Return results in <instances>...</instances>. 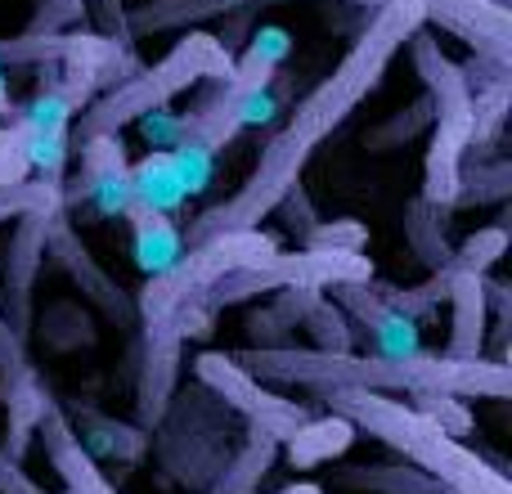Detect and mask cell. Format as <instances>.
I'll return each mask as SVG.
<instances>
[{"mask_svg": "<svg viewBox=\"0 0 512 494\" xmlns=\"http://www.w3.org/2000/svg\"><path fill=\"white\" fill-rule=\"evenodd\" d=\"M418 27H427L423 0H382V5L369 14L364 32L355 36V45L342 54V63H337L310 95L297 99L292 117L261 149V158H256L252 176L243 180L239 194L216 203L212 212H203L185 230V247L198 243V239H212V234L256 230V225L279 207V198L301 180L310 153H315L319 144H324L328 135L378 90L382 72L391 68V59L405 50L409 36H414Z\"/></svg>", "mask_w": 512, "mask_h": 494, "instance_id": "obj_1", "label": "cell"}, {"mask_svg": "<svg viewBox=\"0 0 512 494\" xmlns=\"http://www.w3.org/2000/svg\"><path fill=\"white\" fill-rule=\"evenodd\" d=\"M243 364L261 382H292L306 391L333 387H364V391H409V396H512L508 360H454V355H409V360H382V355L355 351H297V346H265L243 351Z\"/></svg>", "mask_w": 512, "mask_h": 494, "instance_id": "obj_2", "label": "cell"}, {"mask_svg": "<svg viewBox=\"0 0 512 494\" xmlns=\"http://www.w3.org/2000/svg\"><path fill=\"white\" fill-rule=\"evenodd\" d=\"M328 409L342 414L355 432L378 436L382 445L409 459V468L436 477L450 494H512L508 477L490 468L477 450L459 441V436L441 432L432 418H423L414 405L387 396V391H364V387H333L324 391Z\"/></svg>", "mask_w": 512, "mask_h": 494, "instance_id": "obj_3", "label": "cell"}, {"mask_svg": "<svg viewBox=\"0 0 512 494\" xmlns=\"http://www.w3.org/2000/svg\"><path fill=\"white\" fill-rule=\"evenodd\" d=\"M234 63V54L225 50V41L216 32L194 27L189 36H180L158 63H140L131 77H122L117 86H108L104 95H95L81 108L77 126H68V140H90V135H122L131 122H140L153 108H171V99H180L198 81L225 77Z\"/></svg>", "mask_w": 512, "mask_h": 494, "instance_id": "obj_4", "label": "cell"}, {"mask_svg": "<svg viewBox=\"0 0 512 494\" xmlns=\"http://www.w3.org/2000/svg\"><path fill=\"white\" fill-rule=\"evenodd\" d=\"M274 252H279V243H274L270 234H261V225H256V230H230V234H212V239L189 243L185 256H180L171 270L153 274V279L144 283V292H140L144 324H167L185 301H198L216 279L270 261Z\"/></svg>", "mask_w": 512, "mask_h": 494, "instance_id": "obj_5", "label": "cell"}, {"mask_svg": "<svg viewBox=\"0 0 512 494\" xmlns=\"http://www.w3.org/2000/svg\"><path fill=\"white\" fill-rule=\"evenodd\" d=\"M194 382L207 391V396L221 400L225 409H234V414H239L248 427H261V432H270L279 445L288 441V436L310 418L306 409L297 405V400L274 396V391L265 387L261 378H256V373L239 360V355H221V351L198 355V360H194Z\"/></svg>", "mask_w": 512, "mask_h": 494, "instance_id": "obj_6", "label": "cell"}, {"mask_svg": "<svg viewBox=\"0 0 512 494\" xmlns=\"http://www.w3.org/2000/svg\"><path fill=\"white\" fill-rule=\"evenodd\" d=\"M77 180L63 189V203H90L104 221H126L131 212V162H126L122 135H90L77 140Z\"/></svg>", "mask_w": 512, "mask_h": 494, "instance_id": "obj_7", "label": "cell"}, {"mask_svg": "<svg viewBox=\"0 0 512 494\" xmlns=\"http://www.w3.org/2000/svg\"><path fill=\"white\" fill-rule=\"evenodd\" d=\"M423 18L459 36L472 54L512 59V9L504 0H423Z\"/></svg>", "mask_w": 512, "mask_h": 494, "instance_id": "obj_8", "label": "cell"}, {"mask_svg": "<svg viewBox=\"0 0 512 494\" xmlns=\"http://www.w3.org/2000/svg\"><path fill=\"white\" fill-rule=\"evenodd\" d=\"M180 346L185 337L171 324H144V351H140V427H158L176 396L180 373Z\"/></svg>", "mask_w": 512, "mask_h": 494, "instance_id": "obj_9", "label": "cell"}, {"mask_svg": "<svg viewBox=\"0 0 512 494\" xmlns=\"http://www.w3.org/2000/svg\"><path fill=\"white\" fill-rule=\"evenodd\" d=\"M409 59L432 99V122L436 117H472V86L463 77V63H454L427 27L409 36Z\"/></svg>", "mask_w": 512, "mask_h": 494, "instance_id": "obj_10", "label": "cell"}, {"mask_svg": "<svg viewBox=\"0 0 512 494\" xmlns=\"http://www.w3.org/2000/svg\"><path fill=\"white\" fill-rule=\"evenodd\" d=\"M36 436H41L45 459H50V468L59 472V481H63L68 494H117L113 481L104 477V468L77 445V436H72L63 409H54V405L45 409V418L36 423Z\"/></svg>", "mask_w": 512, "mask_h": 494, "instance_id": "obj_11", "label": "cell"}, {"mask_svg": "<svg viewBox=\"0 0 512 494\" xmlns=\"http://www.w3.org/2000/svg\"><path fill=\"white\" fill-rule=\"evenodd\" d=\"M68 207L50 203V207H36V212L18 216V234L9 243V315H14V328H23L27 319V297H32V283L36 270L45 265V234H50L54 216H63Z\"/></svg>", "mask_w": 512, "mask_h": 494, "instance_id": "obj_12", "label": "cell"}, {"mask_svg": "<svg viewBox=\"0 0 512 494\" xmlns=\"http://www.w3.org/2000/svg\"><path fill=\"white\" fill-rule=\"evenodd\" d=\"M45 256H54V261L72 274V283H81V292H86V297L95 301L104 315H117V319L131 315V301H126L122 292H117V283L95 265V256L86 252V243L72 234L68 216H54L50 234H45Z\"/></svg>", "mask_w": 512, "mask_h": 494, "instance_id": "obj_13", "label": "cell"}, {"mask_svg": "<svg viewBox=\"0 0 512 494\" xmlns=\"http://www.w3.org/2000/svg\"><path fill=\"white\" fill-rule=\"evenodd\" d=\"M63 418H68L77 445L95 463L117 459V463H126V468H131V463H140L144 454L153 450V436L144 432V427H135V423H117V418L95 414V409H77V405H72Z\"/></svg>", "mask_w": 512, "mask_h": 494, "instance_id": "obj_14", "label": "cell"}, {"mask_svg": "<svg viewBox=\"0 0 512 494\" xmlns=\"http://www.w3.org/2000/svg\"><path fill=\"white\" fill-rule=\"evenodd\" d=\"M126 221H131L135 265H140L149 279H153V274H162V270H171V265L185 256V230H180L171 216L149 212V207H135V203H131Z\"/></svg>", "mask_w": 512, "mask_h": 494, "instance_id": "obj_15", "label": "cell"}, {"mask_svg": "<svg viewBox=\"0 0 512 494\" xmlns=\"http://www.w3.org/2000/svg\"><path fill=\"white\" fill-rule=\"evenodd\" d=\"M454 306V333H450V351L454 360H477L486 351V324H490V301H486V274H468L450 288L445 297Z\"/></svg>", "mask_w": 512, "mask_h": 494, "instance_id": "obj_16", "label": "cell"}, {"mask_svg": "<svg viewBox=\"0 0 512 494\" xmlns=\"http://www.w3.org/2000/svg\"><path fill=\"white\" fill-rule=\"evenodd\" d=\"M256 0H149V5L126 14V36H153V32H176V27L203 23V18L234 14Z\"/></svg>", "mask_w": 512, "mask_h": 494, "instance_id": "obj_17", "label": "cell"}, {"mask_svg": "<svg viewBox=\"0 0 512 494\" xmlns=\"http://www.w3.org/2000/svg\"><path fill=\"white\" fill-rule=\"evenodd\" d=\"M274 459H279V441L261 427H248V441L221 463V472L207 481L203 494H252L265 472L274 468Z\"/></svg>", "mask_w": 512, "mask_h": 494, "instance_id": "obj_18", "label": "cell"}, {"mask_svg": "<svg viewBox=\"0 0 512 494\" xmlns=\"http://www.w3.org/2000/svg\"><path fill=\"white\" fill-rule=\"evenodd\" d=\"M351 441H355V427L346 423L342 414H328V418H306V423H301L297 432L279 445V450L288 454L292 468L310 472V468H319V463L337 459Z\"/></svg>", "mask_w": 512, "mask_h": 494, "instance_id": "obj_19", "label": "cell"}, {"mask_svg": "<svg viewBox=\"0 0 512 494\" xmlns=\"http://www.w3.org/2000/svg\"><path fill=\"white\" fill-rule=\"evenodd\" d=\"M185 185H180L176 167H171V153H149L131 167V203L149 207V212L176 216L185 207Z\"/></svg>", "mask_w": 512, "mask_h": 494, "instance_id": "obj_20", "label": "cell"}, {"mask_svg": "<svg viewBox=\"0 0 512 494\" xmlns=\"http://www.w3.org/2000/svg\"><path fill=\"white\" fill-rule=\"evenodd\" d=\"M512 194V162L508 158H481V162H463L459 176V198L454 207H486V203H504Z\"/></svg>", "mask_w": 512, "mask_h": 494, "instance_id": "obj_21", "label": "cell"}, {"mask_svg": "<svg viewBox=\"0 0 512 494\" xmlns=\"http://www.w3.org/2000/svg\"><path fill=\"white\" fill-rule=\"evenodd\" d=\"M346 486L355 490H378V494H450L436 477L418 468H405V463H378V468H355L346 472Z\"/></svg>", "mask_w": 512, "mask_h": 494, "instance_id": "obj_22", "label": "cell"}, {"mask_svg": "<svg viewBox=\"0 0 512 494\" xmlns=\"http://www.w3.org/2000/svg\"><path fill=\"white\" fill-rule=\"evenodd\" d=\"M445 216H450V207H436V203H427V198H414V203H409V216H405L409 243H414V252L423 256L432 270L454 252L450 239H445Z\"/></svg>", "mask_w": 512, "mask_h": 494, "instance_id": "obj_23", "label": "cell"}, {"mask_svg": "<svg viewBox=\"0 0 512 494\" xmlns=\"http://www.w3.org/2000/svg\"><path fill=\"white\" fill-rule=\"evenodd\" d=\"M301 328L315 337V351H355V328L346 310L328 297H315L310 310L301 315Z\"/></svg>", "mask_w": 512, "mask_h": 494, "instance_id": "obj_24", "label": "cell"}, {"mask_svg": "<svg viewBox=\"0 0 512 494\" xmlns=\"http://www.w3.org/2000/svg\"><path fill=\"white\" fill-rule=\"evenodd\" d=\"M427 126H432V99L418 95L409 108H400L396 117H387V122H382L378 131L364 135V144H369V149H396V144L418 140V135H423Z\"/></svg>", "mask_w": 512, "mask_h": 494, "instance_id": "obj_25", "label": "cell"}, {"mask_svg": "<svg viewBox=\"0 0 512 494\" xmlns=\"http://www.w3.org/2000/svg\"><path fill=\"white\" fill-rule=\"evenodd\" d=\"M50 203H63V180L27 176L18 185H0V221H18V216L36 212V207H50Z\"/></svg>", "mask_w": 512, "mask_h": 494, "instance_id": "obj_26", "label": "cell"}, {"mask_svg": "<svg viewBox=\"0 0 512 494\" xmlns=\"http://www.w3.org/2000/svg\"><path fill=\"white\" fill-rule=\"evenodd\" d=\"M414 409L423 418H432L441 432L459 436V441L472 432V409H468L463 396H414Z\"/></svg>", "mask_w": 512, "mask_h": 494, "instance_id": "obj_27", "label": "cell"}, {"mask_svg": "<svg viewBox=\"0 0 512 494\" xmlns=\"http://www.w3.org/2000/svg\"><path fill=\"white\" fill-rule=\"evenodd\" d=\"M364 243H369V230H364L360 221H333V225H315L301 247H324V252H364Z\"/></svg>", "mask_w": 512, "mask_h": 494, "instance_id": "obj_28", "label": "cell"}, {"mask_svg": "<svg viewBox=\"0 0 512 494\" xmlns=\"http://www.w3.org/2000/svg\"><path fill=\"white\" fill-rule=\"evenodd\" d=\"M274 212H283L288 230H297V239H301V243H306V234L319 225V221H315V207H310V194H306V185H301V180L279 198V207H274Z\"/></svg>", "mask_w": 512, "mask_h": 494, "instance_id": "obj_29", "label": "cell"}, {"mask_svg": "<svg viewBox=\"0 0 512 494\" xmlns=\"http://www.w3.org/2000/svg\"><path fill=\"white\" fill-rule=\"evenodd\" d=\"M81 5H86V14L95 18L99 36H113V41H131V36H126V9H122V0H81Z\"/></svg>", "mask_w": 512, "mask_h": 494, "instance_id": "obj_30", "label": "cell"}, {"mask_svg": "<svg viewBox=\"0 0 512 494\" xmlns=\"http://www.w3.org/2000/svg\"><path fill=\"white\" fill-rule=\"evenodd\" d=\"M0 494H45V490L23 472V459H9L0 450Z\"/></svg>", "mask_w": 512, "mask_h": 494, "instance_id": "obj_31", "label": "cell"}, {"mask_svg": "<svg viewBox=\"0 0 512 494\" xmlns=\"http://www.w3.org/2000/svg\"><path fill=\"white\" fill-rule=\"evenodd\" d=\"M32 176V167H27V140H14L0 149V185H18V180Z\"/></svg>", "mask_w": 512, "mask_h": 494, "instance_id": "obj_32", "label": "cell"}, {"mask_svg": "<svg viewBox=\"0 0 512 494\" xmlns=\"http://www.w3.org/2000/svg\"><path fill=\"white\" fill-rule=\"evenodd\" d=\"M279 494H324V490L310 486V481H297V486H288V490H279Z\"/></svg>", "mask_w": 512, "mask_h": 494, "instance_id": "obj_33", "label": "cell"}, {"mask_svg": "<svg viewBox=\"0 0 512 494\" xmlns=\"http://www.w3.org/2000/svg\"><path fill=\"white\" fill-rule=\"evenodd\" d=\"M256 5H274V0H256ZM351 5H373V9H378L382 0H351Z\"/></svg>", "mask_w": 512, "mask_h": 494, "instance_id": "obj_34", "label": "cell"}, {"mask_svg": "<svg viewBox=\"0 0 512 494\" xmlns=\"http://www.w3.org/2000/svg\"><path fill=\"white\" fill-rule=\"evenodd\" d=\"M0 117H9V95H0Z\"/></svg>", "mask_w": 512, "mask_h": 494, "instance_id": "obj_35", "label": "cell"}, {"mask_svg": "<svg viewBox=\"0 0 512 494\" xmlns=\"http://www.w3.org/2000/svg\"><path fill=\"white\" fill-rule=\"evenodd\" d=\"M0 95H9V90H5V63H0Z\"/></svg>", "mask_w": 512, "mask_h": 494, "instance_id": "obj_36", "label": "cell"}]
</instances>
